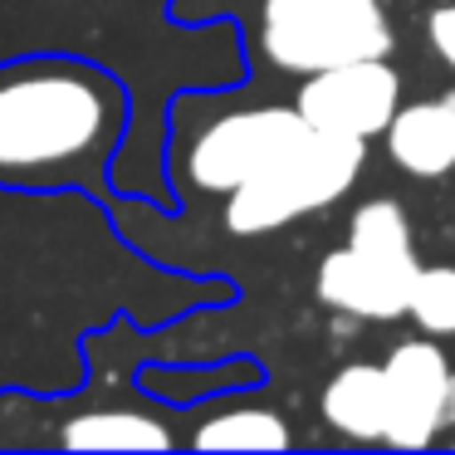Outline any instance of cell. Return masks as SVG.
<instances>
[{"label": "cell", "mask_w": 455, "mask_h": 455, "mask_svg": "<svg viewBox=\"0 0 455 455\" xmlns=\"http://www.w3.org/2000/svg\"><path fill=\"white\" fill-rule=\"evenodd\" d=\"M128 89L79 54L0 64V191H79L118 220L108 162L128 132Z\"/></svg>", "instance_id": "6da1fadb"}, {"label": "cell", "mask_w": 455, "mask_h": 455, "mask_svg": "<svg viewBox=\"0 0 455 455\" xmlns=\"http://www.w3.org/2000/svg\"><path fill=\"white\" fill-rule=\"evenodd\" d=\"M93 367V363H89ZM177 431L157 406L103 396V377L84 396L0 392V451H172Z\"/></svg>", "instance_id": "7a4b0ae2"}, {"label": "cell", "mask_w": 455, "mask_h": 455, "mask_svg": "<svg viewBox=\"0 0 455 455\" xmlns=\"http://www.w3.org/2000/svg\"><path fill=\"white\" fill-rule=\"evenodd\" d=\"M367 162L363 138H343V132H308L289 157H279L269 172L250 177L226 196V230L240 240L284 230L289 220H304L314 211L343 201L357 187Z\"/></svg>", "instance_id": "3957f363"}, {"label": "cell", "mask_w": 455, "mask_h": 455, "mask_svg": "<svg viewBox=\"0 0 455 455\" xmlns=\"http://www.w3.org/2000/svg\"><path fill=\"white\" fill-rule=\"evenodd\" d=\"M396 44L382 0H265L259 50L279 74H318L353 60H387Z\"/></svg>", "instance_id": "277c9868"}, {"label": "cell", "mask_w": 455, "mask_h": 455, "mask_svg": "<svg viewBox=\"0 0 455 455\" xmlns=\"http://www.w3.org/2000/svg\"><path fill=\"white\" fill-rule=\"evenodd\" d=\"M308 123L294 103H255V108H230L216 123L191 138L187 148V181L211 196H230L250 177L269 172L279 157L308 138Z\"/></svg>", "instance_id": "5b68a950"}, {"label": "cell", "mask_w": 455, "mask_h": 455, "mask_svg": "<svg viewBox=\"0 0 455 455\" xmlns=\"http://www.w3.org/2000/svg\"><path fill=\"white\" fill-rule=\"evenodd\" d=\"M294 108L304 113L308 128L343 132V138H382L387 123L402 108V74L387 60H353L333 69L304 74L294 93Z\"/></svg>", "instance_id": "8992f818"}, {"label": "cell", "mask_w": 455, "mask_h": 455, "mask_svg": "<svg viewBox=\"0 0 455 455\" xmlns=\"http://www.w3.org/2000/svg\"><path fill=\"white\" fill-rule=\"evenodd\" d=\"M387 372V445L396 451H426L431 441H441L445 426V382H451V357L426 338H402L382 363Z\"/></svg>", "instance_id": "52a82bcc"}, {"label": "cell", "mask_w": 455, "mask_h": 455, "mask_svg": "<svg viewBox=\"0 0 455 455\" xmlns=\"http://www.w3.org/2000/svg\"><path fill=\"white\" fill-rule=\"evenodd\" d=\"M421 259H387L357 245H338L318 259L314 294L328 314H347L357 323H392L406 318Z\"/></svg>", "instance_id": "ba28073f"}, {"label": "cell", "mask_w": 455, "mask_h": 455, "mask_svg": "<svg viewBox=\"0 0 455 455\" xmlns=\"http://www.w3.org/2000/svg\"><path fill=\"white\" fill-rule=\"evenodd\" d=\"M382 138H387V157L406 177L435 181L455 172V108L445 103V93L421 103H402Z\"/></svg>", "instance_id": "9c48e42d"}, {"label": "cell", "mask_w": 455, "mask_h": 455, "mask_svg": "<svg viewBox=\"0 0 455 455\" xmlns=\"http://www.w3.org/2000/svg\"><path fill=\"white\" fill-rule=\"evenodd\" d=\"M318 416L343 441L372 445L387 435V372L382 363H343L323 382Z\"/></svg>", "instance_id": "30bf717a"}, {"label": "cell", "mask_w": 455, "mask_h": 455, "mask_svg": "<svg viewBox=\"0 0 455 455\" xmlns=\"http://www.w3.org/2000/svg\"><path fill=\"white\" fill-rule=\"evenodd\" d=\"M196 451H289L294 431L275 406H226L191 431Z\"/></svg>", "instance_id": "8fae6325"}, {"label": "cell", "mask_w": 455, "mask_h": 455, "mask_svg": "<svg viewBox=\"0 0 455 455\" xmlns=\"http://www.w3.org/2000/svg\"><path fill=\"white\" fill-rule=\"evenodd\" d=\"M347 245L367 250V255H387V259H416V235H411V216L396 196H372L353 211L347 220Z\"/></svg>", "instance_id": "7c38bea8"}, {"label": "cell", "mask_w": 455, "mask_h": 455, "mask_svg": "<svg viewBox=\"0 0 455 455\" xmlns=\"http://www.w3.org/2000/svg\"><path fill=\"white\" fill-rule=\"evenodd\" d=\"M406 314L421 333L455 338V265H421Z\"/></svg>", "instance_id": "4fadbf2b"}, {"label": "cell", "mask_w": 455, "mask_h": 455, "mask_svg": "<svg viewBox=\"0 0 455 455\" xmlns=\"http://www.w3.org/2000/svg\"><path fill=\"white\" fill-rule=\"evenodd\" d=\"M426 40H431L435 60L455 69V5H435V11L426 15Z\"/></svg>", "instance_id": "5bb4252c"}, {"label": "cell", "mask_w": 455, "mask_h": 455, "mask_svg": "<svg viewBox=\"0 0 455 455\" xmlns=\"http://www.w3.org/2000/svg\"><path fill=\"white\" fill-rule=\"evenodd\" d=\"M441 426H445V435L455 431V367H451V382H445V411H441Z\"/></svg>", "instance_id": "9a60e30c"}, {"label": "cell", "mask_w": 455, "mask_h": 455, "mask_svg": "<svg viewBox=\"0 0 455 455\" xmlns=\"http://www.w3.org/2000/svg\"><path fill=\"white\" fill-rule=\"evenodd\" d=\"M445 103H451V108H455V89H451V93H445Z\"/></svg>", "instance_id": "2e32d148"}, {"label": "cell", "mask_w": 455, "mask_h": 455, "mask_svg": "<svg viewBox=\"0 0 455 455\" xmlns=\"http://www.w3.org/2000/svg\"><path fill=\"white\" fill-rule=\"evenodd\" d=\"M451 445H455V431H451Z\"/></svg>", "instance_id": "e0dca14e"}]
</instances>
